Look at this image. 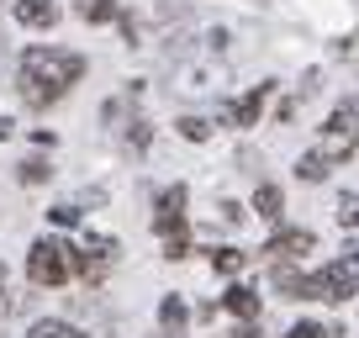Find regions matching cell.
<instances>
[{
	"label": "cell",
	"instance_id": "obj_1",
	"mask_svg": "<svg viewBox=\"0 0 359 338\" xmlns=\"http://www.w3.org/2000/svg\"><path fill=\"white\" fill-rule=\"evenodd\" d=\"M79 74H85V58L69 53V48H27L16 85H22V101L27 106H53Z\"/></svg>",
	"mask_w": 359,
	"mask_h": 338
},
{
	"label": "cell",
	"instance_id": "obj_2",
	"mask_svg": "<svg viewBox=\"0 0 359 338\" xmlns=\"http://www.w3.org/2000/svg\"><path fill=\"white\" fill-rule=\"evenodd\" d=\"M354 291H359V248H348V259L296 280V296H312V302H344V296H354Z\"/></svg>",
	"mask_w": 359,
	"mask_h": 338
},
{
	"label": "cell",
	"instance_id": "obj_3",
	"mask_svg": "<svg viewBox=\"0 0 359 338\" xmlns=\"http://www.w3.org/2000/svg\"><path fill=\"white\" fill-rule=\"evenodd\" d=\"M27 275H32V285H64L74 275V248L58 238H37L27 254Z\"/></svg>",
	"mask_w": 359,
	"mask_h": 338
},
{
	"label": "cell",
	"instance_id": "obj_4",
	"mask_svg": "<svg viewBox=\"0 0 359 338\" xmlns=\"http://www.w3.org/2000/svg\"><path fill=\"white\" fill-rule=\"evenodd\" d=\"M354 148H359V95L327 116V133H323V143H317V154H323L327 164H338V158H348Z\"/></svg>",
	"mask_w": 359,
	"mask_h": 338
},
{
	"label": "cell",
	"instance_id": "obj_5",
	"mask_svg": "<svg viewBox=\"0 0 359 338\" xmlns=\"http://www.w3.org/2000/svg\"><path fill=\"white\" fill-rule=\"evenodd\" d=\"M222 85H227V64H217V58H191V64L175 69L180 95H217Z\"/></svg>",
	"mask_w": 359,
	"mask_h": 338
},
{
	"label": "cell",
	"instance_id": "obj_6",
	"mask_svg": "<svg viewBox=\"0 0 359 338\" xmlns=\"http://www.w3.org/2000/svg\"><path fill=\"white\" fill-rule=\"evenodd\" d=\"M111 259H116V238H85V248L74 254V275H85V280H101Z\"/></svg>",
	"mask_w": 359,
	"mask_h": 338
},
{
	"label": "cell",
	"instance_id": "obj_7",
	"mask_svg": "<svg viewBox=\"0 0 359 338\" xmlns=\"http://www.w3.org/2000/svg\"><path fill=\"white\" fill-rule=\"evenodd\" d=\"M185 196H191V191H185V185H169V191L158 196V212H154V227H158V233H164V238L185 233Z\"/></svg>",
	"mask_w": 359,
	"mask_h": 338
},
{
	"label": "cell",
	"instance_id": "obj_8",
	"mask_svg": "<svg viewBox=\"0 0 359 338\" xmlns=\"http://www.w3.org/2000/svg\"><path fill=\"white\" fill-rule=\"evenodd\" d=\"M264 101H269V85H259V90H248L243 101H233L222 116H227L233 127H254V122H259V111H264Z\"/></svg>",
	"mask_w": 359,
	"mask_h": 338
},
{
	"label": "cell",
	"instance_id": "obj_9",
	"mask_svg": "<svg viewBox=\"0 0 359 338\" xmlns=\"http://www.w3.org/2000/svg\"><path fill=\"white\" fill-rule=\"evenodd\" d=\"M312 243H317V238L306 233V227H291V233H280L264 254H275V259H302V254H312Z\"/></svg>",
	"mask_w": 359,
	"mask_h": 338
},
{
	"label": "cell",
	"instance_id": "obj_10",
	"mask_svg": "<svg viewBox=\"0 0 359 338\" xmlns=\"http://www.w3.org/2000/svg\"><path fill=\"white\" fill-rule=\"evenodd\" d=\"M16 22H22V27H37V32H43V27H53V22H58V6H53V0H16Z\"/></svg>",
	"mask_w": 359,
	"mask_h": 338
},
{
	"label": "cell",
	"instance_id": "obj_11",
	"mask_svg": "<svg viewBox=\"0 0 359 338\" xmlns=\"http://www.w3.org/2000/svg\"><path fill=\"white\" fill-rule=\"evenodd\" d=\"M222 306H227L233 317H243V323H254V317H259V296L248 291V285H233V291L222 296Z\"/></svg>",
	"mask_w": 359,
	"mask_h": 338
},
{
	"label": "cell",
	"instance_id": "obj_12",
	"mask_svg": "<svg viewBox=\"0 0 359 338\" xmlns=\"http://www.w3.org/2000/svg\"><path fill=\"white\" fill-rule=\"evenodd\" d=\"M27 338H85L74 323H58V317H43V323L27 327Z\"/></svg>",
	"mask_w": 359,
	"mask_h": 338
},
{
	"label": "cell",
	"instance_id": "obj_13",
	"mask_svg": "<svg viewBox=\"0 0 359 338\" xmlns=\"http://www.w3.org/2000/svg\"><path fill=\"white\" fill-rule=\"evenodd\" d=\"M212 264H217V275H243L248 270V254H243V248H217Z\"/></svg>",
	"mask_w": 359,
	"mask_h": 338
},
{
	"label": "cell",
	"instance_id": "obj_14",
	"mask_svg": "<svg viewBox=\"0 0 359 338\" xmlns=\"http://www.w3.org/2000/svg\"><path fill=\"white\" fill-rule=\"evenodd\" d=\"M185 317H191V312H185V302H180V296H164V306H158V323H164L175 338H180V327H185Z\"/></svg>",
	"mask_w": 359,
	"mask_h": 338
},
{
	"label": "cell",
	"instance_id": "obj_15",
	"mask_svg": "<svg viewBox=\"0 0 359 338\" xmlns=\"http://www.w3.org/2000/svg\"><path fill=\"white\" fill-rule=\"evenodd\" d=\"M48 175H53L48 158H22V164H16V180H22V185H43Z\"/></svg>",
	"mask_w": 359,
	"mask_h": 338
},
{
	"label": "cell",
	"instance_id": "obj_16",
	"mask_svg": "<svg viewBox=\"0 0 359 338\" xmlns=\"http://www.w3.org/2000/svg\"><path fill=\"white\" fill-rule=\"evenodd\" d=\"M254 212L259 217H280V185H259L254 191Z\"/></svg>",
	"mask_w": 359,
	"mask_h": 338
},
{
	"label": "cell",
	"instance_id": "obj_17",
	"mask_svg": "<svg viewBox=\"0 0 359 338\" xmlns=\"http://www.w3.org/2000/svg\"><path fill=\"white\" fill-rule=\"evenodd\" d=\"M180 137H191V143H206V137H212V122H206V116H180Z\"/></svg>",
	"mask_w": 359,
	"mask_h": 338
},
{
	"label": "cell",
	"instance_id": "obj_18",
	"mask_svg": "<svg viewBox=\"0 0 359 338\" xmlns=\"http://www.w3.org/2000/svg\"><path fill=\"white\" fill-rule=\"evenodd\" d=\"M79 16H85V22H111L116 0H79Z\"/></svg>",
	"mask_w": 359,
	"mask_h": 338
},
{
	"label": "cell",
	"instance_id": "obj_19",
	"mask_svg": "<svg viewBox=\"0 0 359 338\" xmlns=\"http://www.w3.org/2000/svg\"><path fill=\"white\" fill-rule=\"evenodd\" d=\"M296 175H302V180H323V175H327V158L312 148V154H306L302 164H296Z\"/></svg>",
	"mask_w": 359,
	"mask_h": 338
},
{
	"label": "cell",
	"instance_id": "obj_20",
	"mask_svg": "<svg viewBox=\"0 0 359 338\" xmlns=\"http://www.w3.org/2000/svg\"><path fill=\"white\" fill-rule=\"evenodd\" d=\"M338 222L359 227V196H338Z\"/></svg>",
	"mask_w": 359,
	"mask_h": 338
},
{
	"label": "cell",
	"instance_id": "obj_21",
	"mask_svg": "<svg viewBox=\"0 0 359 338\" xmlns=\"http://www.w3.org/2000/svg\"><path fill=\"white\" fill-rule=\"evenodd\" d=\"M127 148H133V154L148 148V122H127Z\"/></svg>",
	"mask_w": 359,
	"mask_h": 338
},
{
	"label": "cell",
	"instance_id": "obj_22",
	"mask_svg": "<svg viewBox=\"0 0 359 338\" xmlns=\"http://www.w3.org/2000/svg\"><path fill=\"white\" fill-rule=\"evenodd\" d=\"M48 217H53L58 227H74V222H79V206H74V201H58V206H53Z\"/></svg>",
	"mask_w": 359,
	"mask_h": 338
},
{
	"label": "cell",
	"instance_id": "obj_23",
	"mask_svg": "<svg viewBox=\"0 0 359 338\" xmlns=\"http://www.w3.org/2000/svg\"><path fill=\"white\" fill-rule=\"evenodd\" d=\"M285 338H327V327H317V323H296Z\"/></svg>",
	"mask_w": 359,
	"mask_h": 338
},
{
	"label": "cell",
	"instance_id": "obj_24",
	"mask_svg": "<svg viewBox=\"0 0 359 338\" xmlns=\"http://www.w3.org/2000/svg\"><path fill=\"white\" fill-rule=\"evenodd\" d=\"M6 137H11V122H6V116H0V143H6Z\"/></svg>",
	"mask_w": 359,
	"mask_h": 338
},
{
	"label": "cell",
	"instance_id": "obj_25",
	"mask_svg": "<svg viewBox=\"0 0 359 338\" xmlns=\"http://www.w3.org/2000/svg\"><path fill=\"white\" fill-rule=\"evenodd\" d=\"M0 291H6V264H0Z\"/></svg>",
	"mask_w": 359,
	"mask_h": 338
}]
</instances>
